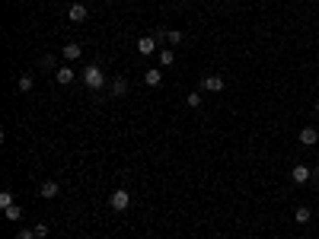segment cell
<instances>
[{
    "mask_svg": "<svg viewBox=\"0 0 319 239\" xmlns=\"http://www.w3.org/2000/svg\"><path fill=\"white\" fill-rule=\"evenodd\" d=\"M83 83H86V90L99 93V90H103V86H106V73L99 70L96 64H90V67H86V70H83Z\"/></svg>",
    "mask_w": 319,
    "mask_h": 239,
    "instance_id": "1",
    "label": "cell"
},
{
    "mask_svg": "<svg viewBox=\"0 0 319 239\" xmlns=\"http://www.w3.org/2000/svg\"><path fill=\"white\" fill-rule=\"evenodd\" d=\"M128 204H131V195H128L125 188L112 191V198H108V207L112 210H128Z\"/></svg>",
    "mask_w": 319,
    "mask_h": 239,
    "instance_id": "2",
    "label": "cell"
},
{
    "mask_svg": "<svg viewBox=\"0 0 319 239\" xmlns=\"http://www.w3.org/2000/svg\"><path fill=\"white\" fill-rule=\"evenodd\" d=\"M290 179H294L297 185H303V182H310V179H313V169H307V166L300 163V166H294V169H290Z\"/></svg>",
    "mask_w": 319,
    "mask_h": 239,
    "instance_id": "3",
    "label": "cell"
},
{
    "mask_svg": "<svg viewBox=\"0 0 319 239\" xmlns=\"http://www.w3.org/2000/svg\"><path fill=\"white\" fill-rule=\"evenodd\" d=\"M205 90L208 93H223V77L220 73H208L205 77Z\"/></svg>",
    "mask_w": 319,
    "mask_h": 239,
    "instance_id": "4",
    "label": "cell"
},
{
    "mask_svg": "<svg viewBox=\"0 0 319 239\" xmlns=\"http://www.w3.org/2000/svg\"><path fill=\"white\" fill-rule=\"evenodd\" d=\"M319 140V131H316V128L313 125H307V128H300V143H303V147H313V143Z\"/></svg>",
    "mask_w": 319,
    "mask_h": 239,
    "instance_id": "5",
    "label": "cell"
},
{
    "mask_svg": "<svg viewBox=\"0 0 319 239\" xmlns=\"http://www.w3.org/2000/svg\"><path fill=\"white\" fill-rule=\"evenodd\" d=\"M73 77H77V73H73L71 67H58V70H54V80H58L61 86H71V83H73Z\"/></svg>",
    "mask_w": 319,
    "mask_h": 239,
    "instance_id": "6",
    "label": "cell"
},
{
    "mask_svg": "<svg viewBox=\"0 0 319 239\" xmlns=\"http://www.w3.org/2000/svg\"><path fill=\"white\" fill-rule=\"evenodd\" d=\"M138 51H141V54H153V51H157V38H153V35L138 38Z\"/></svg>",
    "mask_w": 319,
    "mask_h": 239,
    "instance_id": "7",
    "label": "cell"
},
{
    "mask_svg": "<svg viewBox=\"0 0 319 239\" xmlns=\"http://www.w3.org/2000/svg\"><path fill=\"white\" fill-rule=\"evenodd\" d=\"M67 16H71V23H83V19H86V6L83 3H71Z\"/></svg>",
    "mask_w": 319,
    "mask_h": 239,
    "instance_id": "8",
    "label": "cell"
},
{
    "mask_svg": "<svg viewBox=\"0 0 319 239\" xmlns=\"http://www.w3.org/2000/svg\"><path fill=\"white\" fill-rule=\"evenodd\" d=\"M58 191H61V185L54 179H48V182H42V188H38V195L42 198H58Z\"/></svg>",
    "mask_w": 319,
    "mask_h": 239,
    "instance_id": "9",
    "label": "cell"
},
{
    "mask_svg": "<svg viewBox=\"0 0 319 239\" xmlns=\"http://www.w3.org/2000/svg\"><path fill=\"white\" fill-rule=\"evenodd\" d=\"M61 54H64V58H67V61H77V58H80V54H83V48H80L77 42H67L64 48H61Z\"/></svg>",
    "mask_w": 319,
    "mask_h": 239,
    "instance_id": "10",
    "label": "cell"
},
{
    "mask_svg": "<svg viewBox=\"0 0 319 239\" xmlns=\"http://www.w3.org/2000/svg\"><path fill=\"white\" fill-rule=\"evenodd\" d=\"M144 83L147 86H160L163 83V70H147L144 73Z\"/></svg>",
    "mask_w": 319,
    "mask_h": 239,
    "instance_id": "11",
    "label": "cell"
},
{
    "mask_svg": "<svg viewBox=\"0 0 319 239\" xmlns=\"http://www.w3.org/2000/svg\"><path fill=\"white\" fill-rule=\"evenodd\" d=\"M310 217H313V210H310V207H303V204L294 210V220H297V223H310Z\"/></svg>",
    "mask_w": 319,
    "mask_h": 239,
    "instance_id": "12",
    "label": "cell"
},
{
    "mask_svg": "<svg viewBox=\"0 0 319 239\" xmlns=\"http://www.w3.org/2000/svg\"><path fill=\"white\" fill-rule=\"evenodd\" d=\"M3 217L6 220H23V207H19V204H10V207L3 210Z\"/></svg>",
    "mask_w": 319,
    "mask_h": 239,
    "instance_id": "13",
    "label": "cell"
},
{
    "mask_svg": "<svg viewBox=\"0 0 319 239\" xmlns=\"http://www.w3.org/2000/svg\"><path fill=\"white\" fill-rule=\"evenodd\" d=\"M125 93H128V80L125 77L112 80V96H125Z\"/></svg>",
    "mask_w": 319,
    "mask_h": 239,
    "instance_id": "14",
    "label": "cell"
},
{
    "mask_svg": "<svg viewBox=\"0 0 319 239\" xmlns=\"http://www.w3.org/2000/svg\"><path fill=\"white\" fill-rule=\"evenodd\" d=\"M32 86H35V77H32V73H23V77H19V93H29Z\"/></svg>",
    "mask_w": 319,
    "mask_h": 239,
    "instance_id": "15",
    "label": "cell"
},
{
    "mask_svg": "<svg viewBox=\"0 0 319 239\" xmlns=\"http://www.w3.org/2000/svg\"><path fill=\"white\" fill-rule=\"evenodd\" d=\"M10 204H16V201H13V191H10V188H3V191H0V207L6 210Z\"/></svg>",
    "mask_w": 319,
    "mask_h": 239,
    "instance_id": "16",
    "label": "cell"
},
{
    "mask_svg": "<svg viewBox=\"0 0 319 239\" xmlns=\"http://www.w3.org/2000/svg\"><path fill=\"white\" fill-rule=\"evenodd\" d=\"M160 64H163V67L173 64V48H163V51H160Z\"/></svg>",
    "mask_w": 319,
    "mask_h": 239,
    "instance_id": "17",
    "label": "cell"
},
{
    "mask_svg": "<svg viewBox=\"0 0 319 239\" xmlns=\"http://www.w3.org/2000/svg\"><path fill=\"white\" fill-rule=\"evenodd\" d=\"M42 67H45V70H58V61H54V54H45V58H42Z\"/></svg>",
    "mask_w": 319,
    "mask_h": 239,
    "instance_id": "18",
    "label": "cell"
},
{
    "mask_svg": "<svg viewBox=\"0 0 319 239\" xmlns=\"http://www.w3.org/2000/svg\"><path fill=\"white\" fill-rule=\"evenodd\" d=\"M166 42H169V45H179V42H182V32H179V29H169V32H166Z\"/></svg>",
    "mask_w": 319,
    "mask_h": 239,
    "instance_id": "19",
    "label": "cell"
},
{
    "mask_svg": "<svg viewBox=\"0 0 319 239\" xmlns=\"http://www.w3.org/2000/svg\"><path fill=\"white\" fill-rule=\"evenodd\" d=\"M185 102H188L192 108H198V105H201V93H188V96H185Z\"/></svg>",
    "mask_w": 319,
    "mask_h": 239,
    "instance_id": "20",
    "label": "cell"
},
{
    "mask_svg": "<svg viewBox=\"0 0 319 239\" xmlns=\"http://www.w3.org/2000/svg\"><path fill=\"white\" fill-rule=\"evenodd\" d=\"M16 239H38V236H35V230H19Z\"/></svg>",
    "mask_w": 319,
    "mask_h": 239,
    "instance_id": "21",
    "label": "cell"
},
{
    "mask_svg": "<svg viewBox=\"0 0 319 239\" xmlns=\"http://www.w3.org/2000/svg\"><path fill=\"white\" fill-rule=\"evenodd\" d=\"M35 236H38V239L48 236V223H38V227H35Z\"/></svg>",
    "mask_w": 319,
    "mask_h": 239,
    "instance_id": "22",
    "label": "cell"
},
{
    "mask_svg": "<svg viewBox=\"0 0 319 239\" xmlns=\"http://www.w3.org/2000/svg\"><path fill=\"white\" fill-rule=\"evenodd\" d=\"M313 179H316V185H319V169H316V172H313Z\"/></svg>",
    "mask_w": 319,
    "mask_h": 239,
    "instance_id": "23",
    "label": "cell"
},
{
    "mask_svg": "<svg viewBox=\"0 0 319 239\" xmlns=\"http://www.w3.org/2000/svg\"><path fill=\"white\" fill-rule=\"evenodd\" d=\"M316 115H319V102H316Z\"/></svg>",
    "mask_w": 319,
    "mask_h": 239,
    "instance_id": "24",
    "label": "cell"
}]
</instances>
